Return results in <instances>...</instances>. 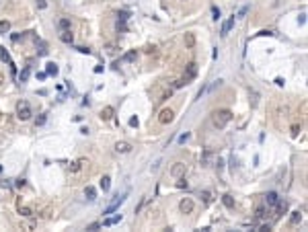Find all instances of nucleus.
Here are the masks:
<instances>
[{
	"label": "nucleus",
	"mask_w": 308,
	"mask_h": 232,
	"mask_svg": "<svg viewBox=\"0 0 308 232\" xmlns=\"http://www.w3.org/2000/svg\"><path fill=\"white\" fill-rule=\"evenodd\" d=\"M195 74H197V64H193V62H191V64L187 66V72H185V76H183V78L177 82L175 86H177V88H181V86H185V84H189V82L195 78Z\"/></svg>",
	"instance_id": "f257e3e1"
},
{
	"label": "nucleus",
	"mask_w": 308,
	"mask_h": 232,
	"mask_svg": "<svg viewBox=\"0 0 308 232\" xmlns=\"http://www.w3.org/2000/svg\"><path fill=\"white\" fill-rule=\"evenodd\" d=\"M230 119H232V113H230L228 109L216 111V113H214V125H216V128H224Z\"/></svg>",
	"instance_id": "f03ea898"
},
{
	"label": "nucleus",
	"mask_w": 308,
	"mask_h": 232,
	"mask_svg": "<svg viewBox=\"0 0 308 232\" xmlns=\"http://www.w3.org/2000/svg\"><path fill=\"white\" fill-rule=\"evenodd\" d=\"M17 117L21 119V121H27L29 117H31V107L27 101H21V103L17 105Z\"/></svg>",
	"instance_id": "7ed1b4c3"
},
{
	"label": "nucleus",
	"mask_w": 308,
	"mask_h": 232,
	"mask_svg": "<svg viewBox=\"0 0 308 232\" xmlns=\"http://www.w3.org/2000/svg\"><path fill=\"white\" fill-rule=\"evenodd\" d=\"M126 197H127V193H123V195H117V197H115L113 201H111V203L105 208V212H103V214H113L115 209H117L119 206H121V203H123V201H126Z\"/></svg>",
	"instance_id": "20e7f679"
},
{
	"label": "nucleus",
	"mask_w": 308,
	"mask_h": 232,
	"mask_svg": "<svg viewBox=\"0 0 308 232\" xmlns=\"http://www.w3.org/2000/svg\"><path fill=\"white\" fill-rule=\"evenodd\" d=\"M173 115H175V113H173L171 109H162V111H160L158 121H160V123H171V121H173Z\"/></svg>",
	"instance_id": "39448f33"
},
{
	"label": "nucleus",
	"mask_w": 308,
	"mask_h": 232,
	"mask_svg": "<svg viewBox=\"0 0 308 232\" xmlns=\"http://www.w3.org/2000/svg\"><path fill=\"white\" fill-rule=\"evenodd\" d=\"M171 175H173V177H177V179H181L183 175H185V164H183V162H177L171 169Z\"/></svg>",
	"instance_id": "423d86ee"
},
{
	"label": "nucleus",
	"mask_w": 308,
	"mask_h": 232,
	"mask_svg": "<svg viewBox=\"0 0 308 232\" xmlns=\"http://www.w3.org/2000/svg\"><path fill=\"white\" fill-rule=\"evenodd\" d=\"M179 208H181L183 214H189V212H193V201H191L189 197H185L181 203H179Z\"/></svg>",
	"instance_id": "0eeeda50"
},
{
	"label": "nucleus",
	"mask_w": 308,
	"mask_h": 232,
	"mask_svg": "<svg viewBox=\"0 0 308 232\" xmlns=\"http://www.w3.org/2000/svg\"><path fill=\"white\" fill-rule=\"evenodd\" d=\"M232 27H234V17H230L228 21L222 25V29H220V35H222V37H226V35L230 33V29H232Z\"/></svg>",
	"instance_id": "6e6552de"
},
{
	"label": "nucleus",
	"mask_w": 308,
	"mask_h": 232,
	"mask_svg": "<svg viewBox=\"0 0 308 232\" xmlns=\"http://www.w3.org/2000/svg\"><path fill=\"white\" fill-rule=\"evenodd\" d=\"M115 150L121 152V154H127V152L132 150V146H129L127 142H117V144H115Z\"/></svg>",
	"instance_id": "1a4fd4ad"
},
{
	"label": "nucleus",
	"mask_w": 308,
	"mask_h": 232,
	"mask_svg": "<svg viewBox=\"0 0 308 232\" xmlns=\"http://www.w3.org/2000/svg\"><path fill=\"white\" fill-rule=\"evenodd\" d=\"M265 201H267L269 206H277V203H279V197H277V193H273V191H271V193H267Z\"/></svg>",
	"instance_id": "9d476101"
},
{
	"label": "nucleus",
	"mask_w": 308,
	"mask_h": 232,
	"mask_svg": "<svg viewBox=\"0 0 308 232\" xmlns=\"http://www.w3.org/2000/svg\"><path fill=\"white\" fill-rule=\"evenodd\" d=\"M58 72H60V68H58L54 62H49V64L45 66V74H49V76H56Z\"/></svg>",
	"instance_id": "9b49d317"
},
{
	"label": "nucleus",
	"mask_w": 308,
	"mask_h": 232,
	"mask_svg": "<svg viewBox=\"0 0 308 232\" xmlns=\"http://www.w3.org/2000/svg\"><path fill=\"white\" fill-rule=\"evenodd\" d=\"M60 37H62V41H66V43H72V41H74V35L70 33V29H64Z\"/></svg>",
	"instance_id": "f8f14e48"
},
{
	"label": "nucleus",
	"mask_w": 308,
	"mask_h": 232,
	"mask_svg": "<svg viewBox=\"0 0 308 232\" xmlns=\"http://www.w3.org/2000/svg\"><path fill=\"white\" fill-rule=\"evenodd\" d=\"M117 222H121V214H119V216H113V218H105V220H103V226H113V224H117Z\"/></svg>",
	"instance_id": "ddd939ff"
},
{
	"label": "nucleus",
	"mask_w": 308,
	"mask_h": 232,
	"mask_svg": "<svg viewBox=\"0 0 308 232\" xmlns=\"http://www.w3.org/2000/svg\"><path fill=\"white\" fill-rule=\"evenodd\" d=\"M84 195H86V199H89V201H95V199H97V191H95V187H86Z\"/></svg>",
	"instance_id": "4468645a"
},
{
	"label": "nucleus",
	"mask_w": 308,
	"mask_h": 232,
	"mask_svg": "<svg viewBox=\"0 0 308 232\" xmlns=\"http://www.w3.org/2000/svg\"><path fill=\"white\" fill-rule=\"evenodd\" d=\"M111 117H113V109H111V107H107V109H103V111H101V119L109 121Z\"/></svg>",
	"instance_id": "2eb2a0df"
},
{
	"label": "nucleus",
	"mask_w": 308,
	"mask_h": 232,
	"mask_svg": "<svg viewBox=\"0 0 308 232\" xmlns=\"http://www.w3.org/2000/svg\"><path fill=\"white\" fill-rule=\"evenodd\" d=\"M109 187H111V179L105 175V177L101 179V189H103V191H109Z\"/></svg>",
	"instance_id": "dca6fc26"
},
{
	"label": "nucleus",
	"mask_w": 308,
	"mask_h": 232,
	"mask_svg": "<svg viewBox=\"0 0 308 232\" xmlns=\"http://www.w3.org/2000/svg\"><path fill=\"white\" fill-rule=\"evenodd\" d=\"M29 74H31V68H29V66H25V70L21 72V74H19V80H21V82H25L27 78H29Z\"/></svg>",
	"instance_id": "f3484780"
},
{
	"label": "nucleus",
	"mask_w": 308,
	"mask_h": 232,
	"mask_svg": "<svg viewBox=\"0 0 308 232\" xmlns=\"http://www.w3.org/2000/svg\"><path fill=\"white\" fill-rule=\"evenodd\" d=\"M11 31V23L8 21H0V33L4 35V33H8Z\"/></svg>",
	"instance_id": "a211bd4d"
},
{
	"label": "nucleus",
	"mask_w": 308,
	"mask_h": 232,
	"mask_svg": "<svg viewBox=\"0 0 308 232\" xmlns=\"http://www.w3.org/2000/svg\"><path fill=\"white\" fill-rule=\"evenodd\" d=\"M300 220H302V214H300V212H292V218H290V222H292V224H298Z\"/></svg>",
	"instance_id": "6ab92c4d"
},
{
	"label": "nucleus",
	"mask_w": 308,
	"mask_h": 232,
	"mask_svg": "<svg viewBox=\"0 0 308 232\" xmlns=\"http://www.w3.org/2000/svg\"><path fill=\"white\" fill-rule=\"evenodd\" d=\"M222 201H224V206H226V208H234V201H232V197H230V195H224V197H222Z\"/></svg>",
	"instance_id": "aec40b11"
},
{
	"label": "nucleus",
	"mask_w": 308,
	"mask_h": 232,
	"mask_svg": "<svg viewBox=\"0 0 308 232\" xmlns=\"http://www.w3.org/2000/svg\"><path fill=\"white\" fill-rule=\"evenodd\" d=\"M117 19H119V23H126L127 19H129V12H126V11L119 12V14H117Z\"/></svg>",
	"instance_id": "412c9836"
},
{
	"label": "nucleus",
	"mask_w": 308,
	"mask_h": 232,
	"mask_svg": "<svg viewBox=\"0 0 308 232\" xmlns=\"http://www.w3.org/2000/svg\"><path fill=\"white\" fill-rule=\"evenodd\" d=\"M185 41H187V47H193V43H195V37L191 33H187V37H185Z\"/></svg>",
	"instance_id": "4be33fe9"
},
{
	"label": "nucleus",
	"mask_w": 308,
	"mask_h": 232,
	"mask_svg": "<svg viewBox=\"0 0 308 232\" xmlns=\"http://www.w3.org/2000/svg\"><path fill=\"white\" fill-rule=\"evenodd\" d=\"M212 19H214V21L220 19V8H218V6H212Z\"/></svg>",
	"instance_id": "5701e85b"
},
{
	"label": "nucleus",
	"mask_w": 308,
	"mask_h": 232,
	"mask_svg": "<svg viewBox=\"0 0 308 232\" xmlns=\"http://www.w3.org/2000/svg\"><path fill=\"white\" fill-rule=\"evenodd\" d=\"M0 58L4 60V62H8V64H11V66H12V62H11V58H8V54H6V51H4V49H0ZM12 68H14V66H12Z\"/></svg>",
	"instance_id": "b1692460"
},
{
	"label": "nucleus",
	"mask_w": 308,
	"mask_h": 232,
	"mask_svg": "<svg viewBox=\"0 0 308 232\" xmlns=\"http://www.w3.org/2000/svg\"><path fill=\"white\" fill-rule=\"evenodd\" d=\"M60 29H62V31H64V29H70V21H68V19H62V21H60Z\"/></svg>",
	"instance_id": "393cba45"
},
{
	"label": "nucleus",
	"mask_w": 308,
	"mask_h": 232,
	"mask_svg": "<svg viewBox=\"0 0 308 232\" xmlns=\"http://www.w3.org/2000/svg\"><path fill=\"white\" fill-rule=\"evenodd\" d=\"M80 164H82V162H70V171H72V173H78Z\"/></svg>",
	"instance_id": "a878e982"
},
{
	"label": "nucleus",
	"mask_w": 308,
	"mask_h": 232,
	"mask_svg": "<svg viewBox=\"0 0 308 232\" xmlns=\"http://www.w3.org/2000/svg\"><path fill=\"white\" fill-rule=\"evenodd\" d=\"M35 4H37V8H39V11H43V8L47 6V2H45V0H35Z\"/></svg>",
	"instance_id": "bb28decb"
},
{
	"label": "nucleus",
	"mask_w": 308,
	"mask_h": 232,
	"mask_svg": "<svg viewBox=\"0 0 308 232\" xmlns=\"http://www.w3.org/2000/svg\"><path fill=\"white\" fill-rule=\"evenodd\" d=\"M187 140H189V134L185 131V134H181V136H179V144H185Z\"/></svg>",
	"instance_id": "cd10ccee"
},
{
	"label": "nucleus",
	"mask_w": 308,
	"mask_h": 232,
	"mask_svg": "<svg viewBox=\"0 0 308 232\" xmlns=\"http://www.w3.org/2000/svg\"><path fill=\"white\" fill-rule=\"evenodd\" d=\"M19 212H21V216H31V209L29 208H19Z\"/></svg>",
	"instance_id": "c85d7f7f"
},
{
	"label": "nucleus",
	"mask_w": 308,
	"mask_h": 232,
	"mask_svg": "<svg viewBox=\"0 0 308 232\" xmlns=\"http://www.w3.org/2000/svg\"><path fill=\"white\" fill-rule=\"evenodd\" d=\"M257 218H259V220H263V218H265V209H263V208L257 209Z\"/></svg>",
	"instance_id": "c756f323"
},
{
	"label": "nucleus",
	"mask_w": 308,
	"mask_h": 232,
	"mask_svg": "<svg viewBox=\"0 0 308 232\" xmlns=\"http://www.w3.org/2000/svg\"><path fill=\"white\" fill-rule=\"evenodd\" d=\"M138 123H140L138 117H132V119H129V125H132V128H138Z\"/></svg>",
	"instance_id": "7c9ffc66"
},
{
	"label": "nucleus",
	"mask_w": 308,
	"mask_h": 232,
	"mask_svg": "<svg viewBox=\"0 0 308 232\" xmlns=\"http://www.w3.org/2000/svg\"><path fill=\"white\" fill-rule=\"evenodd\" d=\"M247 11H249V8H247V6H242V8H240V11H238V19H242V17L247 14Z\"/></svg>",
	"instance_id": "2f4dec72"
},
{
	"label": "nucleus",
	"mask_w": 308,
	"mask_h": 232,
	"mask_svg": "<svg viewBox=\"0 0 308 232\" xmlns=\"http://www.w3.org/2000/svg\"><path fill=\"white\" fill-rule=\"evenodd\" d=\"M126 60H127V62H132V60H136V54H134V51H129V54H127V56H126Z\"/></svg>",
	"instance_id": "473e14b6"
},
{
	"label": "nucleus",
	"mask_w": 308,
	"mask_h": 232,
	"mask_svg": "<svg viewBox=\"0 0 308 232\" xmlns=\"http://www.w3.org/2000/svg\"><path fill=\"white\" fill-rule=\"evenodd\" d=\"M78 51H80V54H86V56L91 54V49H89V47H78Z\"/></svg>",
	"instance_id": "72a5a7b5"
},
{
	"label": "nucleus",
	"mask_w": 308,
	"mask_h": 232,
	"mask_svg": "<svg viewBox=\"0 0 308 232\" xmlns=\"http://www.w3.org/2000/svg\"><path fill=\"white\" fill-rule=\"evenodd\" d=\"M43 123H45V115H41L39 119H37V125H43Z\"/></svg>",
	"instance_id": "f704fd0d"
},
{
	"label": "nucleus",
	"mask_w": 308,
	"mask_h": 232,
	"mask_svg": "<svg viewBox=\"0 0 308 232\" xmlns=\"http://www.w3.org/2000/svg\"><path fill=\"white\" fill-rule=\"evenodd\" d=\"M99 226H101V224H99V222H95V224H91V226H89V230H97Z\"/></svg>",
	"instance_id": "c9c22d12"
},
{
	"label": "nucleus",
	"mask_w": 308,
	"mask_h": 232,
	"mask_svg": "<svg viewBox=\"0 0 308 232\" xmlns=\"http://www.w3.org/2000/svg\"><path fill=\"white\" fill-rule=\"evenodd\" d=\"M0 84H2V74H0Z\"/></svg>",
	"instance_id": "e433bc0d"
},
{
	"label": "nucleus",
	"mask_w": 308,
	"mask_h": 232,
	"mask_svg": "<svg viewBox=\"0 0 308 232\" xmlns=\"http://www.w3.org/2000/svg\"><path fill=\"white\" fill-rule=\"evenodd\" d=\"M0 173H2V166H0Z\"/></svg>",
	"instance_id": "4c0bfd02"
}]
</instances>
